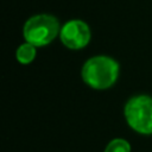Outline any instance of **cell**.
<instances>
[{
    "label": "cell",
    "instance_id": "1",
    "mask_svg": "<svg viewBox=\"0 0 152 152\" xmlns=\"http://www.w3.org/2000/svg\"><path fill=\"white\" fill-rule=\"evenodd\" d=\"M119 76V64L110 57L96 56L89 58L82 68L83 81L94 89L112 87Z\"/></svg>",
    "mask_w": 152,
    "mask_h": 152
},
{
    "label": "cell",
    "instance_id": "5",
    "mask_svg": "<svg viewBox=\"0 0 152 152\" xmlns=\"http://www.w3.org/2000/svg\"><path fill=\"white\" fill-rule=\"evenodd\" d=\"M15 56H17L18 62H20L21 64H28L36 57V46L32 45V44H30V43L21 44L17 49Z\"/></svg>",
    "mask_w": 152,
    "mask_h": 152
},
{
    "label": "cell",
    "instance_id": "3",
    "mask_svg": "<svg viewBox=\"0 0 152 152\" xmlns=\"http://www.w3.org/2000/svg\"><path fill=\"white\" fill-rule=\"evenodd\" d=\"M125 118L131 128L140 134H152V97L138 95L125 106Z\"/></svg>",
    "mask_w": 152,
    "mask_h": 152
},
{
    "label": "cell",
    "instance_id": "4",
    "mask_svg": "<svg viewBox=\"0 0 152 152\" xmlns=\"http://www.w3.org/2000/svg\"><path fill=\"white\" fill-rule=\"evenodd\" d=\"M59 37L62 43L72 50H78L84 48L90 40L89 26L82 20H70L63 25L59 31Z\"/></svg>",
    "mask_w": 152,
    "mask_h": 152
},
{
    "label": "cell",
    "instance_id": "2",
    "mask_svg": "<svg viewBox=\"0 0 152 152\" xmlns=\"http://www.w3.org/2000/svg\"><path fill=\"white\" fill-rule=\"evenodd\" d=\"M59 33L58 20L50 14H37L31 17L24 25V38L26 43L37 46L50 44Z\"/></svg>",
    "mask_w": 152,
    "mask_h": 152
},
{
    "label": "cell",
    "instance_id": "6",
    "mask_svg": "<svg viewBox=\"0 0 152 152\" xmlns=\"http://www.w3.org/2000/svg\"><path fill=\"white\" fill-rule=\"evenodd\" d=\"M104 152H131V146L125 139H113L108 142Z\"/></svg>",
    "mask_w": 152,
    "mask_h": 152
}]
</instances>
